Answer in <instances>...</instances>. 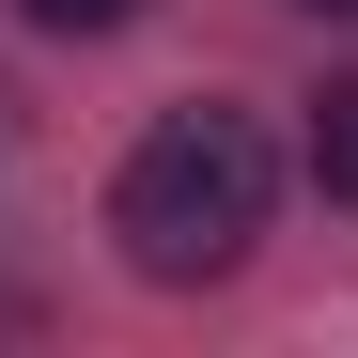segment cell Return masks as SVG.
Returning <instances> with one entry per match:
<instances>
[{
    "mask_svg": "<svg viewBox=\"0 0 358 358\" xmlns=\"http://www.w3.org/2000/svg\"><path fill=\"white\" fill-rule=\"evenodd\" d=\"M265 203H280V156L250 109H156L125 187H109V234H125L141 280H218V265H250Z\"/></svg>",
    "mask_w": 358,
    "mask_h": 358,
    "instance_id": "6da1fadb",
    "label": "cell"
},
{
    "mask_svg": "<svg viewBox=\"0 0 358 358\" xmlns=\"http://www.w3.org/2000/svg\"><path fill=\"white\" fill-rule=\"evenodd\" d=\"M312 187H327V203H358V78H327V94H312Z\"/></svg>",
    "mask_w": 358,
    "mask_h": 358,
    "instance_id": "7a4b0ae2",
    "label": "cell"
},
{
    "mask_svg": "<svg viewBox=\"0 0 358 358\" xmlns=\"http://www.w3.org/2000/svg\"><path fill=\"white\" fill-rule=\"evenodd\" d=\"M31 16H47V31H125L141 0H31Z\"/></svg>",
    "mask_w": 358,
    "mask_h": 358,
    "instance_id": "3957f363",
    "label": "cell"
},
{
    "mask_svg": "<svg viewBox=\"0 0 358 358\" xmlns=\"http://www.w3.org/2000/svg\"><path fill=\"white\" fill-rule=\"evenodd\" d=\"M312 16H358V0H312Z\"/></svg>",
    "mask_w": 358,
    "mask_h": 358,
    "instance_id": "277c9868",
    "label": "cell"
}]
</instances>
